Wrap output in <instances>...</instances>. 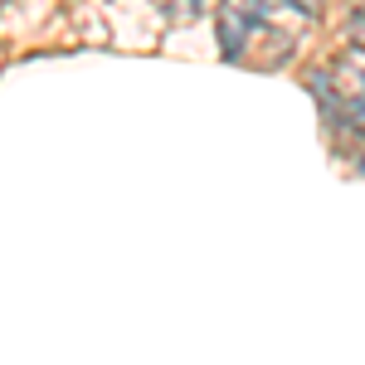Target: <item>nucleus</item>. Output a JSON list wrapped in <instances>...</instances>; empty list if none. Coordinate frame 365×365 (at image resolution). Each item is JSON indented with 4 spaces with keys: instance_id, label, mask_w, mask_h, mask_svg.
<instances>
[{
    "instance_id": "obj_1",
    "label": "nucleus",
    "mask_w": 365,
    "mask_h": 365,
    "mask_svg": "<svg viewBox=\"0 0 365 365\" xmlns=\"http://www.w3.org/2000/svg\"><path fill=\"white\" fill-rule=\"evenodd\" d=\"M312 93L327 122L336 127V137L365 146V49H351L331 58L322 73H312Z\"/></svg>"
},
{
    "instance_id": "obj_2",
    "label": "nucleus",
    "mask_w": 365,
    "mask_h": 365,
    "mask_svg": "<svg viewBox=\"0 0 365 365\" xmlns=\"http://www.w3.org/2000/svg\"><path fill=\"white\" fill-rule=\"evenodd\" d=\"M351 34H356V44L365 49V10H356V20H351Z\"/></svg>"
}]
</instances>
